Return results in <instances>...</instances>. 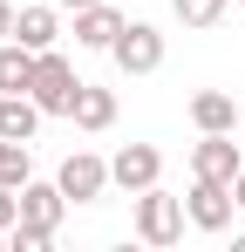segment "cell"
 Returning a JSON list of instances; mask_svg holds the SVG:
<instances>
[{
	"label": "cell",
	"instance_id": "1",
	"mask_svg": "<svg viewBox=\"0 0 245 252\" xmlns=\"http://www.w3.org/2000/svg\"><path fill=\"white\" fill-rule=\"evenodd\" d=\"M184 198H170L163 184H150V191H136V239L143 246H177L184 239Z\"/></svg>",
	"mask_w": 245,
	"mask_h": 252
},
{
	"label": "cell",
	"instance_id": "2",
	"mask_svg": "<svg viewBox=\"0 0 245 252\" xmlns=\"http://www.w3.org/2000/svg\"><path fill=\"white\" fill-rule=\"evenodd\" d=\"M34 95L48 116H75V95H82V75H75V62L68 55H55V48H41V68H34Z\"/></svg>",
	"mask_w": 245,
	"mask_h": 252
},
{
	"label": "cell",
	"instance_id": "3",
	"mask_svg": "<svg viewBox=\"0 0 245 252\" xmlns=\"http://www.w3.org/2000/svg\"><path fill=\"white\" fill-rule=\"evenodd\" d=\"M109 62H116L122 75H157V68H163V34L150 28V21H122Z\"/></svg>",
	"mask_w": 245,
	"mask_h": 252
},
{
	"label": "cell",
	"instance_id": "4",
	"mask_svg": "<svg viewBox=\"0 0 245 252\" xmlns=\"http://www.w3.org/2000/svg\"><path fill=\"white\" fill-rule=\"evenodd\" d=\"M55 184L68 191V205H95L116 177H109V164H102L95 150H68V157H61V170H55Z\"/></svg>",
	"mask_w": 245,
	"mask_h": 252
},
{
	"label": "cell",
	"instance_id": "5",
	"mask_svg": "<svg viewBox=\"0 0 245 252\" xmlns=\"http://www.w3.org/2000/svg\"><path fill=\"white\" fill-rule=\"evenodd\" d=\"M184 211H191V225H198V232H225V225H232V211H239V191H232V184H218V177H191Z\"/></svg>",
	"mask_w": 245,
	"mask_h": 252
},
{
	"label": "cell",
	"instance_id": "6",
	"mask_svg": "<svg viewBox=\"0 0 245 252\" xmlns=\"http://www.w3.org/2000/svg\"><path fill=\"white\" fill-rule=\"evenodd\" d=\"M239 143H232V129H204V143H191V177H218V184H239Z\"/></svg>",
	"mask_w": 245,
	"mask_h": 252
},
{
	"label": "cell",
	"instance_id": "7",
	"mask_svg": "<svg viewBox=\"0 0 245 252\" xmlns=\"http://www.w3.org/2000/svg\"><path fill=\"white\" fill-rule=\"evenodd\" d=\"M109 177H116V191H129V198H136V191H150V184L163 177L157 143H122L116 157H109Z\"/></svg>",
	"mask_w": 245,
	"mask_h": 252
},
{
	"label": "cell",
	"instance_id": "8",
	"mask_svg": "<svg viewBox=\"0 0 245 252\" xmlns=\"http://www.w3.org/2000/svg\"><path fill=\"white\" fill-rule=\"evenodd\" d=\"M61 211H68V191L61 184H21V225H41V232H61Z\"/></svg>",
	"mask_w": 245,
	"mask_h": 252
},
{
	"label": "cell",
	"instance_id": "9",
	"mask_svg": "<svg viewBox=\"0 0 245 252\" xmlns=\"http://www.w3.org/2000/svg\"><path fill=\"white\" fill-rule=\"evenodd\" d=\"M116 34H122V14L109 7V0H95V7H82L75 14V48H116Z\"/></svg>",
	"mask_w": 245,
	"mask_h": 252
},
{
	"label": "cell",
	"instance_id": "10",
	"mask_svg": "<svg viewBox=\"0 0 245 252\" xmlns=\"http://www.w3.org/2000/svg\"><path fill=\"white\" fill-rule=\"evenodd\" d=\"M34 68H41V55L28 41H0V95H28L34 89Z\"/></svg>",
	"mask_w": 245,
	"mask_h": 252
},
{
	"label": "cell",
	"instance_id": "11",
	"mask_svg": "<svg viewBox=\"0 0 245 252\" xmlns=\"http://www.w3.org/2000/svg\"><path fill=\"white\" fill-rule=\"evenodd\" d=\"M41 116H48V109H41L34 95H0V136H14V143H28V136L41 129Z\"/></svg>",
	"mask_w": 245,
	"mask_h": 252
},
{
	"label": "cell",
	"instance_id": "12",
	"mask_svg": "<svg viewBox=\"0 0 245 252\" xmlns=\"http://www.w3.org/2000/svg\"><path fill=\"white\" fill-rule=\"evenodd\" d=\"M68 123H75V129H89V136H95V129H109V123H116V95H109V89H95V82H82L75 116H68Z\"/></svg>",
	"mask_w": 245,
	"mask_h": 252
},
{
	"label": "cell",
	"instance_id": "13",
	"mask_svg": "<svg viewBox=\"0 0 245 252\" xmlns=\"http://www.w3.org/2000/svg\"><path fill=\"white\" fill-rule=\"evenodd\" d=\"M191 123L198 129H239V102H232L225 89H198V95H191Z\"/></svg>",
	"mask_w": 245,
	"mask_h": 252
},
{
	"label": "cell",
	"instance_id": "14",
	"mask_svg": "<svg viewBox=\"0 0 245 252\" xmlns=\"http://www.w3.org/2000/svg\"><path fill=\"white\" fill-rule=\"evenodd\" d=\"M55 34H61L55 7H21V14H14V41H28L34 55H41V48H55Z\"/></svg>",
	"mask_w": 245,
	"mask_h": 252
},
{
	"label": "cell",
	"instance_id": "15",
	"mask_svg": "<svg viewBox=\"0 0 245 252\" xmlns=\"http://www.w3.org/2000/svg\"><path fill=\"white\" fill-rule=\"evenodd\" d=\"M34 177V157H28V143H14V136H0V184H28Z\"/></svg>",
	"mask_w": 245,
	"mask_h": 252
},
{
	"label": "cell",
	"instance_id": "16",
	"mask_svg": "<svg viewBox=\"0 0 245 252\" xmlns=\"http://www.w3.org/2000/svg\"><path fill=\"white\" fill-rule=\"evenodd\" d=\"M170 7H177L184 28H218L225 21V0H170Z\"/></svg>",
	"mask_w": 245,
	"mask_h": 252
},
{
	"label": "cell",
	"instance_id": "17",
	"mask_svg": "<svg viewBox=\"0 0 245 252\" xmlns=\"http://www.w3.org/2000/svg\"><path fill=\"white\" fill-rule=\"evenodd\" d=\"M7 246H14V252H48V246H55V232H41V225H14Z\"/></svg>",
	"mask_w": 245,
	"mask_h": 252
},
{
	"label": "cell",
	"instance_id": "18",
	"mask_svg": "<svg viewBox=\"0 0 245 252\" xmlns=\"http://www.w3.org/2000/svg\"><path fill=\"white\" fill-rule=\"evenodd\" d=\"M14 225H21V191H14V184H0V239H7Z\"/></svg>",
	"mask_w": 245,
	"mask_h": 252
},
{
	"label": "cell",
	"instance_id": "19",
	"mask_svg": "<svg viewBox=\"0 0 245 252\" xmlns=\"http://www.w3.org/2000/svg\"><path fill=\"white\" fill-rule=\"evenodd\" d=\"M0 41H14V7L0 0Z\"/></svg>",
	"mask_w": 245,
	"mask_h": 252
},
{
	"label": "cell",
	"instance_id": "20",
	"mask_svg": "<svg viewBox=\"0 0 245 252\" xmlns=\"http://www.w3.org/2000/svg\"><path fill=\"white\" fill-rule=\"evenodd\" d=\"M55 7H68V14H82V7H95V0H55Z\"/></svg>",
	"mask_w": 245,
	"mask_h": 252
},
{
	"label": "cell",
	"instance_id": "21",
	"mask_svg": "<svg viewBox=\"0 0 245 252\" xmlns=\"http://www.w3.org/2000/svg\"><path fill=\"white\" fill-rule=\"evenodd\" d=\"M232 191H239V211H245V170H239V184H232Z\"/></svg>",
	"mask_w": 245,
	"mask_h": 252
},
{
	"label": "cell",
	"instance_id": "22",
	"mask_svg": "<svg viewBox=\"0 0 245 252\" xmlns=\"http://www.w3.org/2000/svg\"><path fill=\"white\" fill-rule=\"evenodd\" d=\"M239 129H245V109H239Z\"/></svg>",
	"mask_w": 245,
	"mask_h": 252
}]
</instances>
